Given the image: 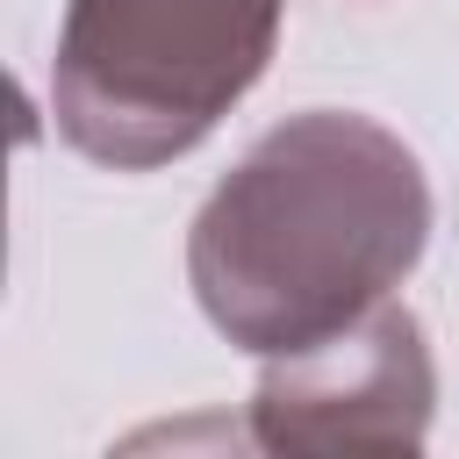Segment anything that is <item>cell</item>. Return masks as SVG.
I'll use <instances>...</instances> for the list:
<instances>
[{
	"instance_id": "cell-2",
	"label": "cell",
	"mask_w": 459,
	"mask_h": 459,
	"mask_svg": "<svg viewBox=\"0 0 459 459\" xmlns=\"http://www.w3.org/2000/svg\"><path fill=\"white\" fill-rule=\"evenodd\" d=\"M273 29L280 0H72L57 115L93 158H172L258 79Z\"/></svg>"
},
{
	"instance_id": "cell-1",
	"label": "cell",
	"mask_w": 459,
	"mask_h": 459,
	"mask_svg": "<svg viewBox=\"0 0 459 459\" xmlns=\"http://www.w3.org/2000/svg\"><path fill=\"white\" fill-rule=\"evenodd\" d=\"M244 179L265 186L294 215V237L201 215L194 273H201V301L215 308V323L251 337L258 351H316L330 323L373 301L423 251L430 208L366 215V208L423 194L409 151L366 122H337V115L294 122L244 165Z\"/></svg>"
}]
</instances>
